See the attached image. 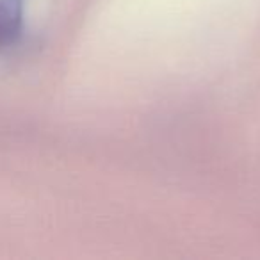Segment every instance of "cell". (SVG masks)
Segmentation results:
<instances>
[{"label":"cell","mask_w":260,"mask_h":260,"mask_svg":"<svg viewBox=\"0 0 260 260\" xmlns=\"http://www.w3.org/2000/svg\"><path fill=\"white\" fill-rule=\"evenodd\" d=\"M23 0H0V47H8L20 36Z\"/></svg>","instance_id":"cell-1"}]
</instances>
